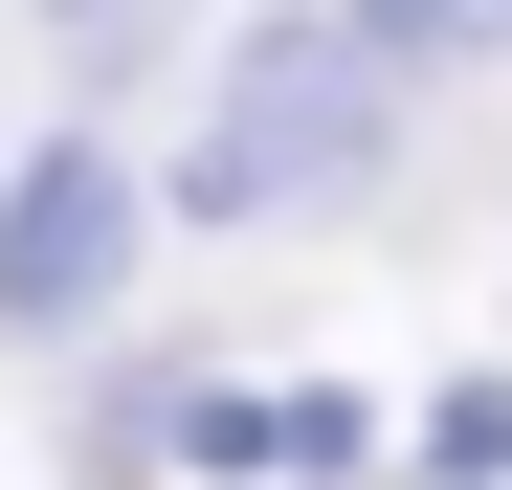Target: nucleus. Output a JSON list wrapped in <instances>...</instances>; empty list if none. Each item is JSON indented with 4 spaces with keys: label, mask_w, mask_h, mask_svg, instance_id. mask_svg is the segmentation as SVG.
I'll use <instances>...</instances> for the list:
<instances>
[{
    "label": "nucleus",
    "mask_w": 512,
    "mask_h": 490,
    "mask_svg": "<svg viewBox=\"0 0 512 490\" xmlns=\"http://www.w3.org/2000/svg\"><path fill=\"white\" fill-rule=\"evenodd\" d=\"M468 45H512V0H468Z\"/></svg>",
    "instance_id": "nucleus-4"
},
{
    "label": "nucleus",
    "mask_w": 512,
    "mask_h": 490,
    "mask_svg": "<svg viewBox=\"0 0 512 490\" xmlns=\"http://www.w3.org/2000/svg\"><path fill=\"white\" fill-rule=\"evenodd\" d=\"M357 45L401 67V45H468V0H357Z\"/></svg>",
    "instance_id": "nucleus-3"
},
{
    "label": "nucleus",
    "mask_w": 512,
    "mask_h": 490,
    "mask_svg": "<svg viewBox=\"0 0 512 490\" xmlns=\"http://www.w3.org/2000/svg\"><path fill=\"white\" fill-rule=\"evenodd\" d=\"M112 268H134V179H112V156H45V179L0 201V312H23V335H67Z\"/></svg>",
    "instance_id": "nucleus-2"
},
{
    "label": "nucleus",
    "mask_w": 512,
    "mask_h": 490,
    "mask_svg": "<svg viewBox=\"0 0 512 490\" xmlns=\"http://www.w3.org/2000/svg\"><path fill=\"white\" fill-rule=\"evenodd\" d=\"M379 156V45L357 23H245L223 90H201V223H290V201H357Z\"/></svg>",
    "instance_id": "nucleus-1"
}]
</instances>
